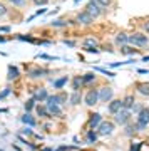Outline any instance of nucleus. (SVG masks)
I'll return each mask as SVG.
<instances>
[{"label": "nucleus", "instance_id": "1", "mask_svg": "<svg viewBox=\"0 0 149 151\" xmlns=\"http://www.w3.org/2000/svg\"><path fill=\"white\" fill-rule=\"evenodd\" d=\"M148 123H149V109L143 108L141 111H139V118H138V124H136V129H138V131L144 129V128L148 126Z\"/></svg>", "mask_w": 149, "mask_h": 151}, {"label": "nucleus", "instance_id": "2", "mask_svg": "<svg viewBox=\"0 0 149 151\" xmlns=\"http://www.w3.org/2000/svg\"><path fill=\"white\" fill-rule=\"evenodd\" d=\"M129 44L138 45V47H144V45H148V37L143 34H133V35H129Z\"/></svg>", "mask_w": 149, "mask_h": 151}, {"label": "nucleus", "instance_id": "3", "mask_svg": "<svg viewBox=\"0 0 149 151\" xmlns=\"http://www.w3.org/2000/svg\"><path fill=\"white\" fill-rule=\"evenodd\" d=\"M97 101H99V91L97 89H91L85 94V104L87 106H96Z\"/></svg>", "mask_w": 149, "mask_h": 151}, {"label": "nucleus", "instance_id": "4", "mask_svg": "<svg viewBox=\"0 0 149 151\" xmlns=\"http://www.w3.org/2000/svg\"><path fill=\"white\" fill-rule=\"evenodd\" d=\"M65 99H67V96H65L64 92L62 94H54V96H47V99H45V103L47 104H62L65 103Z\"/></svg>", "mask_w": 149, "mask_h": 151}, {"label": "nucleus", "instance_id": "5", "mask_svg": "<svg viewBox=\"0 0 149 151\" xmlns=\"http://www.w3.org/2000/svg\"><path fill=\"white\" fill-rule=\"evenodd\" d=\"M131 118V113H129V109H124V111H119L116 113V123L117 124H126Z\"/></svg>", "mask_w": 149, "mask_h": 151}, {"label": "nucleus", "instance_id": "6", "mask_svg": "<svg viewBox=\"0 0 149 151\" xmlns=\"http://www.w3.org/2000/svg\"><path fill=\"white\" fill-rule=\"evenodd\" d=\"M85 10H87L89 14H91L92 19H96V17H99V15L102 14V9H101L99 5H96L94 2H89V5L85 7Z\"/></svg>", "mask_w": 149, "mask_h": 151}, {"label": "nucleus", "instance_id": "7", "mask_svg": "<svg viewBox=\"0 0 149 151\" xmlns=\"http://www.w3.org/2000/svg\"><path fill=\"white\" fill-rule=\"evenodd\" d=\"M114 128V124L112 123H107V121H102L99 126H97V131H99V134H109Z\"/></svg>", "mask_w": 149, "mask_h": 151}, {"label": "nucleus", "instance_id": "8", "mask_svg": "<svg viewBox=\"0 0 149 151\" xmlns=\"http://www.w3.org/2000/svg\"><path fill=\"white\" fill-rule=\"evenodd\" d=\"M77 22L84 24V25H89V24H92V17H91V14H89L87 10L80 12L79 15H77Z\"/></svg>", "mask_w": 149, "mask_h": 151}, {"label": "nucleus", "instance_id": "9", "mask_svg": "<svg viewBox=\"0 0 149 151\" xmlns=\"http://www.w3.org/2000/svg\"><path fill=\"white\" fill-rule=\"evenodd\" d=\"M111 97H112V89L111 87H104V89L99 91V99H101L102 103H107Z\"/></svg>", "mask_w": 149, "mask_h": 151}, {"label": "nucleus", "instance_id": "10", "mask_svg": "<svg viewBox=\"0 0 149 151\" xmlns=\"http://www.w3.org/2000/svg\"><path fill=\"white\" fill-rule=\"evenodd\" d=\"M101 123H102V116H101V114H97V113L92 114L91 119H89V128H91V129H96Z\"/></svg>", "mask_w": 149, "mask_h": 151}, {"label": "nucleus", "instance_id": "11", "mask_svg": "<svg viewBox=\"0 0 149 151\" xmlns=\"http://www.w3.org/2000/svg\"><path fill=\"white\" fill-rule=\"evenodd\" d=\"M20 121H22L24 124H29V126H37V119L34 118L30 113H25V114L20 118Z\"/></svg>", "mask_w": 149, "mask_h": 151}, {"label": "nucleus", "instance_id": "12", "mask_svg": "<svg viewBox=\"0 0 149 151\" xmlns=\"http://www.w3.org/2000/svg\"><path fill=\"white\" fill-rule=\"evenodd\" d=\"M45 106H47V111H49V114L50 116H62V111H60V108H59L57 104H47L45 103Z\"/></svg>", "mask_w": 149, "mask_h": 151}, {"label": "nucleus", "instance_id": "13", "mask_svg": "<svg viewBox=\"0 0 149 151\" xmlns=\"http://www.w3.org/2000/svg\"><path fill=\"white\" fill-rule=\"evenodd\" d=\"M19 76H20V70L17 69L15 65H9V76H7V79L9 81H15Z\"/></svg>", "mask_w": 149, "mask_h": 151}, {"label": "nucleus", "instance_id": "14", "mask_svg": "<svg viewBox=\"0 0 149 151\" xmlns=\"http://www.w3.org/2000/svg\"><path fill=\"white\" fill-rule=\"evenodd\" d=\"M122 108H124V106H122V101H112V103L109 104V113L116 114V113H119Z\"/></svg>", "mask_w": 149, "mask_h": 151}, {"label": "nucleus", "instance_id": "15", "mask_svg": "<svg viewBox=\"0 0 149 151\" xmlns=\"http://www.w3.org/2000/svg\"><path fill=\"white\" fill-rule=\"evenodd\" d=\"M47 74H49L47 69H39V67L29 72V76H30V77H42V76H47Z\"/></svg>", "mask_w": 149, "mask_h": 151}, {"label": "nucleus", "instance_id": "16", "mask_svg": "<svg viewBox=\"0 0 149 151\" xmlns=\"http://www.w3.org/2000/svg\"><path fill=\"white\" fill-rule=\"evenodd\" d=\"M34 99H35V101H45V99H47V91H45L44 87H40L37 94H34Z\"/></svg>", "mask_w": 149, "mask_h": 151}, {"label": "nucleus", "instance_id": "17", "mask_svg": "<svg viewBox=\"0 0 149 151\" xmlns=\"http://www.w3.org/2000/svg\"><path fill=\"white\" fill-rule=\"evenodd\" d=\"M35 111H37V114L40 118H49V116H50L49 111H47V106H40V104H39L37 108H35Z\"/></svg>", "mask_w": 149, "mask_h": 151}, {"label": "nucleus", "instance_id": "18", "mask_svg": "<svg viewBox=\"0 0 149 151\" xmlns=\"http://www.w3.org/2000/svg\"><path fill=\"white\" fill-rule=\"evenodd\" d=\"M67 81H69V77L64 76V77H60L57 81H54V87H55V89H60V87H64L65 84H67Z\"/></svg>", "mask_w": 149, "mask_h": 151}, {"label": "nucleus", "instance_id": "19", "mask_svg": "<svg viewBox=\"0 0 149 151\" xmlns=\"http://www.w3.org/2000/svg\"><path fill=\"white\" fill-rule=\"evenodd\" d=\"M96 81V74L94 72H87L85 76H82V82L84 84H89V82H94Z\"/></svg>", "mask_w": 149, "mask_h": 151}, {"label": "nucleus", "instance_id": "20", "mask_svg": "<svg viewBox=\"0 0 149 151\" xmlns=\"http://www.w3.org/2000/svg\"><path fill=\"white\" fill-rule=\"evenodd\" d=\"M82 84H84V82H82V77H74V79H72V87H74V91H79L80 87H82Z\"/></svg>", "mask_w": 149, "mask_h": 151}, {"label": "nucleus", "instance_id": "21", "mask_svg": "<svg viewBox=\"0 0 149 151\" xmlns=\"http://www.w3.org/2000/svg\"><path fill=\"white\" fill-rule=\"evenodd\" d=\"M116 42L117 44H126V42H129V35H126V34H117L116 35Z\"/></svg>", "mask_w": 149, "mask_h": 151}, {"label": "nucleus", "instance_id": "22", "mask_svg": "<svg viewBox=\"0 0 149 151\" xmlns=\"http://www.w3.org/2000/svg\"><path fill=\"white\" fill-rule=\"evenodd\" d=\"M138 91L141 92V94H144V96H149V82H146V84H139Z\"/></svg>", "mask_w": 149, "mask_h": 151}, {"label": "nucleus", "instance_id": "23", "mask_svg": "<svg viewBox=\"0 0 149 151\" xmlns=\"http://www.w3.org/2000/svg\"><path fill=\"white\" fill-rule=\"evenodd\" d=\"M67 24H69V22L64 20V19H57V20L50 22V25H52V27H65Z\"/></svg>", "mask_w": 149, "mask_h": 151}, {"label": "nucleus", "instance_id": "24", "mask_svg": "<svg viewBox=\"0 0 149 151\" xmlns=\"http://www.w3.org/2000/svg\"><path fill=\"white\" fill-rule=\"evenodd\" d=\"M91 2H94V4L99 5L101 9H106V7L111 5V0H91Z\"/></svg>", "mask_w": 149, "mask_h": 151}, {"label": "nucleus", "instance_id": "25", "mask_svg": "<svg viewBox=\"0 0 149 151\" xmlns=\"http://www.w3.org/2000/svg\"><path fill=\"white\" fill-rule=\"evenodd\" d=\"M122 106H124V108H133V106H134V97L133 96H128V97H126V99H124V103H122Z\"/></svg>", "mask_w": 149, "mask_h": 151}, {"label": "nucleus", "instance_id": "26", "mask_svg": "<svg viewBox=\"0 0 149 151\" xmlns=\"http://www.w3.org/2000/svg\"><path fill=\"white\" fill-rule=\"evenodd\" d=\"M17 39H19V40H25V42L39 44V40H37V39H34V37H29V35H17Z\"/></svg>", "mask_w": 149, "mask_h": 151}, {"label": "nucleus", "instance_id": "27", "mask_svg": "<svg viewBox=\"0 0 149 151\" xmlns=\"http://www.w3.org/2000/svg\"><path fill=\"white\" fill-rule=\"evenodd\" d=\"M34 106H35V99L32 97V99H29V101L25 103V111L27 113H30V111L34 109Z\"/></svg>", "mask_w": 149, "mask_h": 151}, {"label": "nucleus", "instance_id": "28", "mask_svg": "<svg viewBox=\"0 0 149 151\" xmlns=\"http://www.w3.org/2000/svg\"><path fill=\"white\" fill-rule=\"evenodd\" d=\"M79 103H80V94L75 91L74 94L70 96V104H79Z\"/></svg>", "mask_w": 149, "mask_h": 151}, {"label": "nucleus", "instance_id": "29", "mask_svg": "<svg viewBox=\"0 0 149 151\" xmlns=\"http://www.w3.org/2000/svg\"><path fill=\"white\" fill-rule=\"evenodd\" d=\"M97 139V134L94 129H89V133H87V141H91V143H96Z\"/></svg>", "mask_w": 149, "mask_h": 151}, {"label": "nucleus", "instance_id": "30", "mask_svg": "<svg viewBox=\"0 0 149 151\" xmlns=\"http://www.w3.org/2000/svg\"><path fill=\"white\" fill-rule=\"evenodd\" d=\"M136 52H138L136 49H131V47H128V45L122 47V54H136Z\"/></svg>", "mask_w": 149, "mask_h": 151}, {"label": "nucleus", "instance_id": "31", "mask_svg": "<svg viewBox=\"0 0 149 151\" xmlns=\"http://www.w3.org/2000/svg\"><path fill=\"white\" fill-rule=\"evenodd\" d=\"M9 2L17 7H25V0H9Z\"/></svg>", "mask_w": 149, "mask_h": 151}, {"label": "nucleus", "instance_id": "32", "mask_svg": "<svg viewBox=\"0 0 149 151\" xmlns=\"http://www.w3.org/2000/svg\"><path fill=\"white\" fill-rule=\"evenodd\" d=\"M39 57H40V59H47V60H55V59H57V57H54V55H49V54H40Z\"/></svg>", "mask_w": 149, "mask_h": 151}, {"label": "nucleus", "instance_id": "33", "mask_svg": "<svg viewBox=\"0 0 149 151\" xmlns=\"http://www.w3.org/2000/svg\"><path fill=\"white\" fill-rule=\"evenodd\" d=\"M84 50L85 52H92V54H97V52H99L96 47H87V45H84Z\"/></svg>", "mask_w": 149, "mask_h": 151}, {"label": "nucleus", "instance_id": "34", "mask_svg": "<svg viewBox=\"0 0 149 151\" xmlns=\"http://www.w3.org/2000/svg\"><path fill=\"white\" fill-rule=\"evenodd\" d=\"M134 129H136L134 126H126V134H128V136H131V134L134 133Z\"/></svg>", "mask_w": 149, "mask_h": 151}, {"label": "nucleus", "instance_id": "35", "mask_svg": "<svg viewBox=\"0 0 149 151\" xmlns=\"http://www.w3.org/2000/svg\"><path fill=\"white\" fill-rule=\"evenodd\" d=\"M10 92H12V89H10V87H7L5 91H4V92H2V94H0V99H4V97H5V96H9Z\"/></svg>", "mask_w": 149, "mask_h": 151}, {"label": "nucleus", "instance_id": "36", "mask_svg": "<svg viewBox=\"0 0 149 151\" xmlns=\"http://www.w3.org/2000/svg\"><path fill=\"white\" fill-rule=\"evenodd\" d=\"M35 5H45V4H49V0H32Z\"/></svg>", "mask_w": 149, "mask_h": 151}, {"label": "nucleus", "instance_id": "37", "mask_svg": "<svg viewBox=\"0 0 149 151\" xmlns=\"http://www.w3.org/2000/svg\"><path fill=\"white\" fill-rule=\"evenodd\" d=\"M22 133H24V134H27V136H30V134H34V131L30 129V128H24V129H22Z\"/></svg>", "mask_w": 149, "mask_h": 151}, {"label": "nucleus", "instance_id": "38", "mask_svg": "<svg viewBox=\"0 0 149 151\" xmlns=\"http://www.w3.org/2000/svg\"><path fill=\"white\" fill-rule=\"evenodd\" d=\"M7 14V7L4 4H0V15H5Z\"/></svg>", "mask_w": 149, "mask_h": 151}, {"label": "nucleus", "instance_id": "39", "mask_svg": "<svg viewBox=\"0 0 149 151\" xmlns=\"http://www.w3.org/2000/svg\"><path fill=\"white\" fill-rule=\"evenodd\" d=\"M139 148H141V143H134L131 146V151H139Z\"/></svg>", "mask_w": 149, "mask_h": 151}, {"label": "nucleus", "instance_id": "40", "mask_svg": "<svg viewBox=\"0 0 149 151\" xmlns=\"http://www.w3.org/2000/svg\"><path fill=\"white\" fill-rule=\"evenodd\" d=\"M0 32H10V25H2L0 27Z\"/></svg>", "mask_w": 149, "mask_h": 151}, {"label": "nucleus", "instance_id": "41", "mask_svg": "<svg viewBox=\"0 0 149 151\" xmlns=\"http://www.w3.org/2000/svg\"><path fill=\"white\" fill-rule=\"evenodd\" d=\"M64 44H67V45H70V47H74V45H75L74 40H64Z\"/></svg>", "mask_w": 149, "mask_h": 151}, {"label": "nucleus", "instance_id": "42", "mask_svg": "<svg viewBox=\"0 0 149 151\" xmlns=\"http://www.w3.org/2000/svg\"><path fill=\"white\" fill-rule=\"evenodd\" d=\"M143 29H144V30H146V32H149V20H148V22H144Z\"/></svg>", "mask_w": 149, "mask_h": 151}, {"label": "nucleus", "instance_id": "43", "mask_svg": "<svg viewBox=\"0 0 149 151\" xmlns=\"http://www.w3.org/2000/svg\"><path fill=\"white\" fill-rule=\"evenodd\" d=\"M143 60H149V55H146V57H143Z\"/></svg>", "mask_w": 149, "mask_h": 151}, {"label": "nucleus", "instance_id": "44", "mask_svg": "<svg viewBox=\"0 0 149 151\" xmlns=\"http://www.w3.org/2000/svg\"><path fill=\"white\" fill-rule=\"evenodd\" d=\"M79 2H80V0H74V4H75V5H77V4H79Z\"/></svg>", "mask_w": 149, "mask_h": 151}, {"label": "nucleus", "instance_id": "45", "mask_svg": "<svg viewBox=\"0 0 149 151\" xmlns=\"http://www.w3.org/2000/svg\"><path fill=\"white\" fill-rule=\"evenodd\" d=\"M0 151H2V150H0Z\"/></svg>", "mask_w": 149, "mask_h": 151}]
</instances>
